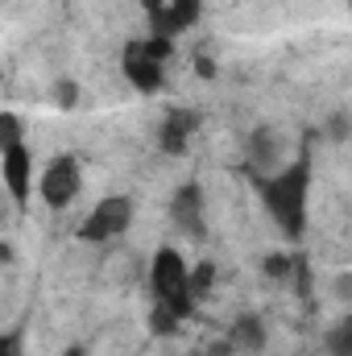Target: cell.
I'll return each instance as SVG.
<instances>
[{
	"label": "cell",
	"mask_w": 352,
	"mask_h": 356,
	"mask_svg": "<svg viewBox=\"0 0 352 356\" xmlns=\"http://www.w3.org/2000/svg\"><path fill=\"white\" fill-rule=\"evenodd\" d=\"M257 195H262L269 220L286 241H303L307 232V207H311V154L303 149L294 162L257 175Z\"/></svg>",
	"instance_id": "cell-1"
},
{
	"label": "cell",
	"mask_w": 352,
	"mask_h": 356,
	"mask_svg": "<svg viewBox=\"0 0 352 356\" xmlns=\"http://www.w3.org/2000/svg\"><path fill=\"white\" fill-rule=\"evenodd\" d=\"M150 294H154V302H166L182 319L195 315L199 298H195V286H191V266L182 261V253L175 245H162L150 257Z\"/></svg>",
	"instance_id": "cell-2"
},
{
	"label": "cell",
	"mask_w": 352,
	"mask_h": 356,
	"mask_svg": "<svg viewBox=\"0 0 352 356\" xmlns=\"http://www.w3.org/2000/svg\"><path fill=\"white\" fill-rule=\"evenodd\" d=\"M170 54H175V42H170V38H158V33L133 38V42H125V50H120V75L141 91V95H154V91H162Z\"/></svg>",
	"instance_id": "cell-3"
},
{
	"label": "cell",
	"mask_w": 352,
	"mask_h": 356,
	"mask_svg": "<svg viewBox=\"0 0 352 356\" xmlns=\"http://www.w3.org/2000/svg\"><path fill=\"white\" fill-rule=\"evenodd\" d=\"M0 178H4V191L17 207L29 203L33 195V154L21 137V120L17 112H4L0 116Z\"/></svg>",
	"instance_id": "cell-4"
},
{
	"label": "cell",
	"mask_w": 352,
	"mask_h": 356,
	"mask_svg": "<svg viewBox=\"0 0 352 356\" xmlns=\"http://www.w3.org/2000/svg\"><path fill=\"white\" fill-rule=\"evenodd\" d=\"M133 216H137V203H133L129 195H108V199H99L88 216L79 220L75 241H83V245H108V241H120V236L133 228Z\"/></svg>",
	"instance_id": "cell-5"
},
{
	"label": "cell",
	"mask_w": 352,
	"mask_h": 356,
	"mask_svg": "<svg viewBox=\"0 0 352 356\" xmlns=\"http://www.w3.org/2000/svg\"><path fill=\"white\" fill-rule=\"evenodd\" d=\"M79 191H83V166H79L75 154H58V158H50V162L42 166V175H38V195H42L46 207L67 211V207L79 199Z\"/></svg>",
	"instance_id": "cell-6"
},
{
	"label": "cell",
	"mask_w": 352,
	"mask_h": 356,
	"mask_svg": "<svg viewBox=\"0 0 352 356\" xmlns=\"http://www.w3.org/2000/svg\"><path fill=\"white\" fill-rule=\"evenodd\" d=\"M145 13H150V33L175 42L199 21L203 0H145Z\"/></svg>",
	"instance_id": "cell-7"
},
{
	"label": "cell",
	"mask_w": 352,
	"mask_h": 356,
	"mask_svg": "<svg viewBox=\"0 0 352 356\" xmlns=\"http://www.w3.org/2000/svg\"><path fill=\"white\" fill-rule=\"evenodd\" d=\"M170 220L182 236H203L207 232V195L199 182H182L170 195Z\"/></svg>",
	"instance_id": "cell-8"
},
{
	"label": "cell",
	"mask_w": 352,
	"mask_h": 356,
	"mask_svg": "<svg viewBox=\"0 0 352 356\" xmlns=\"http://www.w3.org/2000/svg\"><path fill=\"white\" fill-rule=\"evenodd\" d=\"M199 129V112H191V108H170L166 116H162V124H158V145H162V154H186V145H191V133Z\"/></svg>",
	"instance_id": "cell-9"
},
{
	"label": "cell",
	"mask_w": 352,
	"mask_h": 356,
	"mask_svg": "<svg viewBox=\"0 0 352 356\" xmlns=\"http://www.w3.org/2000/svg\"><path fill=\"white\" fill-rule=\"evenodd\" d=\"M228 340H232L241 353H257V348H265V323L257 315H241V319L232 323Z\"/></svg>",
	"instance_id": "cell-10"
},
{
	"label": "cell",
	"mask_w": 352,
	"mask_h": 356,
	"mask_svg": "<svg viewBox=\"0 0 352 356\" xmlns=\"http://www.w3.org/2000/svg\"><path fill=\"white\" fill-rule=\"evenodd\" d=\"M182 323H186V319H182L178 311H170L166 302H154V307H150V336H158V340H162V336H175Z\"/></svg>",
	"instance_id": "cell-11"
},
{
	"label": "cell",
	"mask_w": 352,
	"mask_h": 356,
	"mask_svg": "<svg viewBox=\"0 0 352 356\" xmlns=\"http://www.w3.org/2000/svg\"><path fill=\"white\" fill-rule=\"evenodd\" d=\"M328 356H352V311L328 327Z\"/></svg>",
	"instance_id": "cell-12"
},
{
	"label": "cell",
	"mask_w": 352,
	"mask_h": 356,
	"mask_svg": "<svg viewBox=\"0 0 352 356\" xmlns=\"http://www.w3.org/2000/svg\"><path fill=\"white\" fill-rule=\"evenodd\" d=\"M294 261H298V253H269V257L262 261V273L265 277H273V282H290Z\"/></svg>",
	"instance_id": "cell-13"
},
{
	"label": "cell",
	"mask_w": 352,
	"mask_h": 356,
	"mask_svg": "<svg viewBox=\"0 0 352 356\" xmlns=\"http://www.w3.org/2000/svg\"><path fill=\"white\" fill-rule=\"evenodd\" d=\"M191 286H195V298H207L211 286H216V266H211V261L191 266Z\"/></svg>",
	"instance_id": "cell-14"
},
{
	"label": "cell",
	"mask_w": 352,
	"mask_h": 356,
	"mask_svg": "<svg viewBox=\"0 0 352 356\" xmlns=\"http://www.w3.org/2000/svg\"><path fill=\"white\" fill-rule=\"evenodd\" d=\"M328 133H332V141H349L352 137V116L349 112H336V116L328 120Z\"/></svg>",
	"instance_id": "cell-15"
},
{
	"label": "cell",
	"mask_w": 352,
	"mask_h": 356,
	"mask_svg": "<svg viewBox=\"0 0 352 356\" xmlns=\"http://www.w3.org/2000/svg\"><path fill=\"white\" fill-rule=\"evenodd\" d=\"M54 104H58V108H75V104H79V88H75L71 79H63V83L54 88Z\"/></svg>",
	"instance_id": "cell-16"
},
{
	"label": "cell",
	"mask_w": 352,
	"mask_h": 356,
	"mask_svg": "<svg viewBox=\"0 0 352 356\" xmlns=\"http://www.w3.org/2000/svg\"><path fill=\"white\" fill-rule=\"evenodd\" d=\"M0 356H25V348H21V332H4V340H0Z\"/></svg>",
	"instance_id": "cell-17"
},
{
	"label": "cell",
	"mask_w": 352,
	"mask_h": 356,
	"mask_svg": "<svg viewBox=\"0 0 352 356\" xmlns=\"http://www.w3.org/2000/svg\"><path fill=\"white\" fill-rule=\"evenodd\" d=\"M58 356H88V348H83V344H67Z\"/></svg>",
	"instance_id": "cell-18"
},
{
	"label": "cell",
	"mask_w": 352,
	"mask_h": 356,
	"mask_svg": "<svg viewBox=\"0 0 352 356\" xmlns=\"http://www.w3.org/2000/svg\"><path fill=\"white\" fill-rule=\"evenodd\" d=\"M349 4H352V0H349Z\"/></svg>",
	"instance_id": "cell-19"
}]
</instances>
